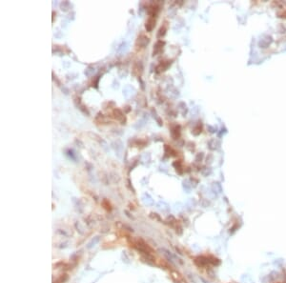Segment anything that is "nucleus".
I'll return each instance as SVG.
<instances>
[{
	"label": "nucleus",
	"mask_w": 286,
	"mask_h": 283,
	"mask_svg": "<svg viewBox=\"0 0 286 283\" xmlns=\"http://www.w3.org/2000/svg\"><path fill=\"white\" fill-rule=\"evenodd\" d=\"M172 278H173V280L175 281L176 283H186V281L184 280L182 276L180 275L179 274H177V273H176V272L172 273Z\"/></svg>",
	"instance_id": "1"
}]
</instances>
